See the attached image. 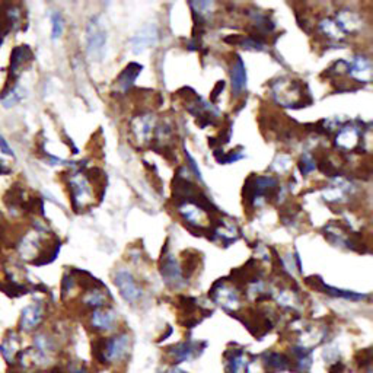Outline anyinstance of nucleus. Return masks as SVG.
Segmentation results:
<instances>
[{
  "label": "nucleus",
  "mask_w": 373,
  "mask_h": 373,
  "mask_svg": "<svg viewBox=\"0 0 373 373\" xmlns=\"http://www.w3.org/2000/svg\"><path fill=\"white\" fill-rule=\"evenodd\" d=\"M277 302L280 306L287 308V309H293L298 305V298L293 293V290H283L280 291V295L277 296Z\"/></svg>",
  "instance_id": "nucleus-29"
},
{
  "label": "nucleus",
  "mask_w": 373,
  "mask_h": 373,
  "mask_svg": "<svg viewBox=\"0 0 373 373\" xmlns=\"http://www.w3.org/2000/svg\"><path fill=\"white\" fill-rule=\"evenodd\" d=\"M277 180L273 177H251L243 184V200L251 206H260L277 191Z\"/></svg>",
  "instance_id": "nucleus-1"
},
{
  "label": "nucleus",
  "mask_w": 373,
  "mask_h": 373,
  "mask_svg": "<svg viewBox=\"0 0 373 373\" xmlns=\"http://www.w3.org/2000/svg\"><path fill=\"white\" fill-rule=\"evenodd\" d=\"M344 370H346V365L340 360L335 361V363H333V365H330V368H328L330 373H344Z\"/></svg>",
  "instance_id": "nucleus-36"
},
{
  "label": "nucleus",
  "mask_w": 373,
  "mask_h": 373,
  "mask_svg": "<svg viewBox=\"0 0 373 373\" xmlns=\"http://www.w3.org/2000/svg\"><path fill=\"white\" fill-rule=\"evenodd\" d=\"M206 347V343H197L186 340L184 343H180L177 346H173L168 348V354L171 356L172 365H178L184 363V361H190L195 357L200 356L203 353V348Z\"/></svg>",
  "instance_id": "nucleus-10"
},
{
  "label": "nucleus",
  "mask_w": 373,
  "mask_h": 373,
  "mask_svg": "<svg viewBox=\"0 0 373 373\" xmlns=\"http://www.w3.org/2000/svg\"><path fill=\"white\" fill-rule=\"evenodd\" d=\"M44 320H45V303L41 300L32 302L21 312L18 331L22 334H32L35 331H38Z\"/></svg>",
  "instance_id": "nucleus-5"
},
{
  "label": "nucleus",
  "mask_w": 373,
  "mask_h": 373,
  "mask_svg": "<svg viewBox=\"0 0 373 373\" xmlns=\"http://www.w3.org/2000/svg\"><path fill=\"white\" fill-rule=\"evenodd\" d=\"M361 137L363 136H361L359 127L353 124H346L337 132L335 146L341 150H354L359 146Z\"/></svg>",
  "instance_id": "nucleus-15"
},
{
  "label": "nucleus",
  "mask_w": 373,
  "mask_h": 373,
  "mask_svg": "<svg viewBox=\"0 0 373 373\" xmlns=\"http://www.w3.org/2000/svg\"><path fill=\"white\" fill-rule=\"evenodd\" d=\"M273 95L277 101L289 108H300L305 107V98L308 93H303V86L298 80L290 82H278L273 85Z\"/></svg>",
  "instance_id": "nucleus-3"
},
{
  "label": "nucleus",
  "mask_w": 373,
  "mask_h": 373,
  "mask_svg": "<svg viewBox=\"0 0 373 373\" xmlns=\"http://www.w3.org/2000/svg\"><path fill=\"white\" fill-rule=\"evenodd\" d=\"M84 303L88 308H93V311H95V309H101L107 305V298H105V295L99 289H92V290L86 291V295L84 298Z\"/></svg>",
  "instance_id": "nucleus-25"
},
{
  "label": "nucleus",
  "mask_w": 373,
  "mask_h": 373,
  "mask_svg": "<svg viewBox=\"0 0 373 373\" xmlns=\"http://www.w3.org/2000/svg\"><path fill=\"white\" fill-rule=\"evenodd\" d=\"M347 73L357 82L369 84L372 79V63L365 56H356L353 60L348 63Z\"/></svg>",
  "instance_id": "nucleus-17"
},
{
  "label": "nucleus",
  "mask_w": 373,
  "mask_h": 373,
  "mask_svg": "<svg viewBox=\"0 0 373 373\" xmlns=\"http://www.w3.org/2000/svg\"><path fill=\"white\" fill-rule=\"evenodd\" d=\"M178 212L190 228L203 229L206 226L207 212L202 206H198L195 203H182L178 208Z\"/></svg>",
  "instance_id": "nucleus-16"
},
{
  "label": "nucleus",
  "mask_w": 373,
  "mask_h": 373,
  "mask_svg": "<svg viewBox=\"0 0 373 373\" xmlns=\"http://www.w3.org/2000/svg\"><path fill=\"white\" fill-rule=\"evenodd\" d=\"M6 172H8V169H6V168L0 167V175H3V173H6Z\"/></svg>",
  "instance_id": "nucleus-38"
},
{
  "label": "nucleus",
  "mask_w": 373,
  "mask_h": 373,
  "mask_svg": "<svg viewBox=\"0 0 373 373\" xmlns=\"http://www.w3.org/2000/svg\"><path fill=\"white\" fill-rule=\"evenodd\" d=\"M114 283L117 289L120 290L121 298L128 303H136L142 299L143 291L136 283L133 274L127 270H119L114 277Z\"/></svg>",
  "instance_id": "nucleus-7"
},
{
  "label": "nucleus",
  "mask_w": 373,
  "mask_h": 373,
  "mask_svg": "<svg viewBox=\"0 0 373 373\" xmlns=\"http://www.w3.org/2000/svg\"><path fill=\"white\" fill-rule=\"evenodd\" d=\"M132 132L137 142L143 143L150 139L152 132H154V117L152 115H140L132 123Z\"/></svg>",
  "instance_id": "nucleus-21"
},
{
  "label": "nucleus",
  "mask_w": 373,
  "mask_h": 373,
  "mask_svg": "<svg viewBox=\"0 0 373 373\" xmlns=\"http://www.w3.org/2000/svg\"><path fill=\"white\" fill-rule=\"evenodd\" d=\"M320 29L324 32L325 37L331 40H341L344 37V32L335 19H324L320 23Z\"/></svg>",
  "instance_id": "nucleus-26"
},
{
  "label": "nucleus",
  "mask_w": 373,
  "mask_h": 373,
  "mask_svg": "<svg viewBox=\"0 0 373 373\" xmlns=\"http://www.w3.org/2000/svg\"><path fill=\"white\" fill-rule=\"evenodd\" d=\"M21 334L19 331L10 330L5 334L2 343H0V356L5 360V363L10 368L15 369L16 359L21 353Z\"/></svg>",
  "instance_id": "nucleus-11"
},
{
  "label": "nucleus",
  "mask_w": 373,
  "mask_h": 373,
  "mask_svg": "<svg viewBox=\"0 0 373 373\" xmlns=\"http://www.w3.org/2000/svg\"><path fill=\"white\" fill-rule=\"evenodd\" d=\"M32 373H66V372L62 368L54 366V368H50L49 370H37V372H32Z\"/></svg>",
  "instance_id": "nucleus-37"
},
{
  "label": "nucleus",
  "mask_w": 373,
  "mask_h": 373,
  "mask_svg": "<svg viewBox=\"0 0 373 373\" xmlns=\"http://www.w3.org/2000/svg\"><path fill=\"white\" fill-rule=\"evenodd\" d=\"M356 363L359 365L360 369L370 368V365H372V352H370V348L361 350V352L357 353V356H356Z\"/></svg>",
  "instance_id": "nucleus-32"
},
{
  "label": "nucleus",
  "mask_w": 373,
  "mask_h": 373,
  "mask_svg": "<svg viewBox=\"0 0 373 373\" xmlns=\"http://www.w3.org/2000/svg\"><path fill=\"white\" fill-rule=\"evenodd\" d=\"M322 357L326 363L333 365V363H335V361H338V359H340V350H338L337 347H328L324 352Z\"/></svg>",
  "instance_id": "nucleus-33"
},
{
  "label": "nucleus",
  "mask_w": 373,
  "mask_h": 373,
  "mask_svg": "<svg viewBox=\"0 0 373 373\" xmlns=\"http://www.w3.org/2000/svg\"><path fill=\"white\" fill-rule=\"evenodd\" d=\"M208 298L225 311L232 312V315L241 306L239 293L235 287H232L226 283V278L217 280L213 287L208 290Z\"/></svg>",
  "instance_id": "nucleus-4"
},
{
  "label": "nucleus",
  "mask_w": 373,
  "mask_h": 373,
  "mask_svg": "<svg viewBox=\"0 0 373 373\" xmlns=\"http://www.w3.org/2000/svg\"><path fill=\"white\" fill-rule=\"evenodd\" d=\"M2 41H3V37H0V45H2Z\"/></svg>",
  "instance_id": "nucleus-39"
},
{
  "label": "nucleus",
  "mask_w": 373,
  "mask_h": 373,
  "mask_svg": "<svg viewBox=\"0 0 373 373\" xmlns=\"http://www.w3.org/2000/svg\"><path fill=\"white\" fill-rule=\"evenodd\" d=\"M50 19H51V40L53 41L60 40L64 31V19L58 10L51 12Z\"/></svg>",
  "instance_id": "nucleus-27"
},
{
  "label": "nucleus",
  "mask_w": 373,
  "mask_h": 373,
  "mask_svg": "<svg viewBox=\"0 0 373 373\" xmlns=\"http://www.w3.org/2000/svg\"><path fill=\"white\" fill-rule=\"evenodd\" d=\"M70 194H72V204L75 212L84 208L92 198V191L88 180L82 173H73L69 181Z\"/></svg>",
  "instance_id": "nucleus-8"
},
{
  "label": "nucleus",
  "mask_w": 373,
  "mask_h": 373,
  "mask_svg": "<svg viewBox=\"0 0 373 373\" xmlns=\"http://www.w3.org/2000/svg\"><path fill=\"white\" fill-rule=\"evenodd\" d=\"M105 341H107V338L104 337H97L92 340V356L104 366L107 365V361H105Z\"/></svg>",
  "instance_id": "nucleus-28"
},
{
  "label": "nucleus",
  "mask_w": 373,
  "mask_h": 373,
  "mask_svg": "<svg viewBox=\"0 0 373 373\" xmlns=\"http://www.w3.org/2000/svg\"><path fill=\"white\" fill-rule=\"evenodd\" d=\"M128 350H130V337L127 334L107 338V341H105V361H107V365L120 361L127 356Z\"/></svg>",
  "instance_id": "nucleus-12"
},
{
  "label": "nucleus",
  "mask_w": 373,
  "mask_h": 373,
  "mask_svg": "<svg viewBox=\"0 0 373 373\" xmlns=\"http://www.w3.org/2000/svg\"><path fill=\"white\" fill-rule=\"evenodd\" d=\"M315 168H317V163H315V159L309 154H305V155H303L300 158V160H299V169H300L302 175H308Z\"/></svg>",
  "instance_id": "nucleus-31"
},
{
  "label": "nucleus",
  "mask_w": 373,
  "mask_h": 373,
  "mask_svg": "<svg viewBox=\"0 0 373 373\" xmlns=\"http://www.w3.org/2000/svg\"><path fill=\"white\" fill-rule=\"evenodd\" d=\"M306 283L315 289L321 291V293H325V295H330V296H334V298H343V299H348V300H361L368 298L366 295H360V293H356V291H352V290H343V289H335V287H331L326 285L324 280L318 276H311L306 278Z\"/></svg>",
  "instance_id": "nucleus-14"
},
{
  "label": "nucleus",
  "mask_w": 373,
  "mask_h": 373,
  "mask_svg": "<svg viewBox=\"0 0 373 373\" xmlns=\"http://www.w3.org/2000/svg\"><path fill=\"white\" fill-rule=\"evenodd\" d=\"M291 359L283 353L265 352L263 354V363L267 373H277L291 370Z\"/></svg>",
  "instance_id": "nucleus-18"
},
{
  "label": "nucleus",
  "mask_w": 373,
  "mask_h": 373,
  "mask_svg": "<svg viewBox=\"0 0 373 373\" xmlns=\"http://www.w3.org/2000/svg\"><path fill=\"white\" fill-rule=\"evenodd\" d=\"M216 160L220 163V165H229V163H235L241 159L245 158V154L243 152H238V150H232L230 154L225 155L224 152H221V156H215Z\"/></svg>",
  "instance_id": "nucleus-30"
},
{
  "label": "nucleus",
  "mask_w": 373,
  "mask_h": 373,
  "mask_svg": "<svg viewBox=\"0 0 373 373\" xmlns=\"http://www.w3.org/2000/svg\"><path fill=\"white\" fill-rule=\"evenodd\" d=\"M105 45H107V29L99 16H92L86 25V51L95 62H101Z\"/></svg>",
  "instance_id": "nucleus-2"
},
{
  "label": "nucleus",
  "mask_w": 373,
  "mask_h": 373,
  "mask_svg": "<svg viewBox=\"0 0 373 373\" xmlns=\"http://www.w3.org/2000/svg\"><path fill=\"white\" fill-rule=\"evenodd\" d=\"M34 54L29 45H16L10 54V64H9V82L12 79H18L22 69L32 62Z\"/></svg>",
  "instance_id": "nucleus-13"
},
{
  "label": "nucleus",
  "mask_w": 373,
  "mask_h": 373,
  "mask_svg": "<svg viewBox=\"0 0 373 373\" xmlns=\"http://www.w3.org/2000/svg\"><path fill=\"white\" fill-rule=\"evenodd\" d=\"M159 40V32H158V27L155 23H146L145 27L140 28L130 40L132 44V51L134 54H140L146 51L147 49H152V47H155L158 44Z\"/></svg>",
  "instance_id": "nucleus-9"
},
{
  "label": "nucleus",
  "mask_w": 373,
  "mask_h": 373,
  "mask_svg": "<svg viewBox=\"0 0 373 373\" xmlns=\"http://www.w3.org/2000/svg\"><path fill=\"white\" fill-rule=\"evenodd\" d=\"M117 321V313L112 309H95L92 312L91 324L95 330L99 331H111Z\"/></svg>",
  "instance_id": "nucleus-20"
},
{
  "label": "nucleus",
  "mask_w": 373,
  "mask_h": 373,
  "mask_svg": "<svg viewBox=\"0 0 373 373\" xmlns=\"http://www.w3.org/2000/svg\"><path fill=\"white\" fill-rule=\"evenodd\" d=\"M32 347L35 350H38L41 354L50 357V359L57 352L56 340L47 333H37V334H35L34 335V341H32Z\"/></svg>",
  "instance_id": "nucleus-22"
},
{
  "label": "nucleus",
  "mask_w": 373,
  "mask_h": 373,
  "mask_svg": "<svg viewBox=\"0 0 373 373\" xmlns=\"http://www.w3.org/2000/svg\"><path fill=\"white\" fill-rule=\"evenodd\" d=\"M230 80L232 91L235 92V95H241V93L247 89V69H245V64L239 56H237L235 62L232 63Z\"/></svg>",
  "instance_id": "nucleus-19"
},
{
  "label": "nucleus",
  "mask_w": 373,
  "mask_h": 373,
  "mask_svg": "<svg viewBox=\"0 0 373 373\" xmlns=\"http://www.w3.org/2000/svg\"><path fill=\"white\" fill-rule=\"evenodd\" d=\"M0 152H2V154L6 155V156H10V158H14V156H15L14 149L10 147L9 142H8L6 137H5L2 133H0Z\"/></svg>",
  "instance_id": "nucleus-34"
},
{
  "label": "nucleus",
  "mask_w": 373,
  "mask_h": 373,
  "mask_svg": "<svg viewBox=\"0 0 373 373\" xmlns=\"http://www.w3.org/2000/svg\"><path fill=\"white\" fill-rule=\"evenodd\" d=\"M160 274L165 280V283L172 289H180L186 285V280L182 276L181 265L175 260V256L168 252V245H165V250L162 251L160 263H159Z\"/></svg>",
  "instance_id": "nucleus-6"
},
{
  "label": "nucleus",
  "mask_w": 373,
  "mask_h": 373,
  "mask_svg": "<svg viewBox=\"0 0 373 373\" xmlns=\"http://www.w3.org/2000/svg\"><path fill=\"white\" fill-rule=\"evenodd\" d=\"M142 69L143 67L140 66L139 63H130L120 73L119 79H117V85H119V88L123 92H127L128 89H130L134 85L137 76L142 73Z\"/></svg>",
  "instance_id": "nucleus-23"
},
{
  "label": "nucleus",
  "mask_w": 373,
  "mask_h": 373,
  "mask_svg": "<svg viewBox=\"0 0 373 373\" xmlns=\"http://www.w3.org/2000/svg\"><path fill=\"white\" fill-rule=\"evenodd\" d=\"M23 97H25V91L22 89V86H19L18 84L8 85V88L2 93V97H0V102H2L3 108H12L14 105L19 104Z\"/></svg>",
  "instance_id": "nucleus-24"
},
{
  "label": "nucleus",
  "mask_w": 373,
  "mask_h": 373,
  "mask_svg": "<svg viewBox=\"0 0 373 373\" xmlns=\"http://www.w3.org/2000/svg\"><path fill=\"white\" fill-rule=\"evenodd\" d=\"M185 158H186V160H189V165H190V168L193 169V172H194L195 177L202 181V172H200V169H198V167H197V163H195L194 158L189 154V150H186V149H185Z\"/></svg>",
  "instance_id": "nucleus-35"
}]
</instances>
